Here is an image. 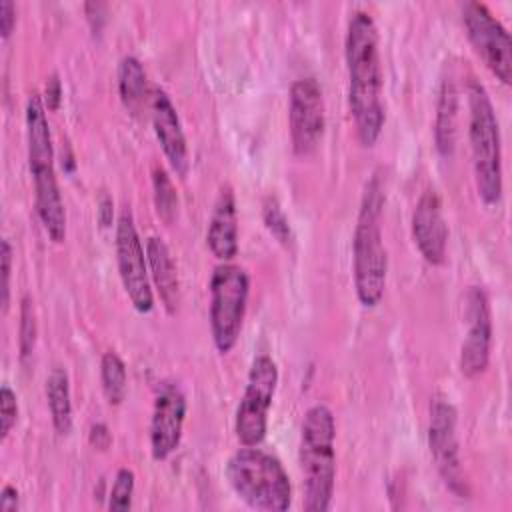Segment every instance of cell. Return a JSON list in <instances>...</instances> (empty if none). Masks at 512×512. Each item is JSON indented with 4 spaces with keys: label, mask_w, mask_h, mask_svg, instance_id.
Here are the masks:
<instances>
[{
    "label": "cell",
    "mask_w": 512,
    "mask_h": 512,
    "mask_svg": "<svg viewBox=\"0 0 512 512\" xmlns=\"http://www.w3.org/2000/svg\"><path fill=\"white\" fill-rule=\"evenodd\" d=\"M344 58L348 70V106L362 146H374L382 134L386 112L382 102V64L378 50V28L370 12L354 10L344 36Z\"/></svg>",
    "instance_id": "obj_1"
},
{
    "label": "cell",
    "mask_w": 512,
    "mask_h": 512,
    "mask_svg": "<svg viewBox=\"0 0 512 512\" xmlns=\"http://www.w3.org/2000/svg\"><path fill=\"white\" fill-rule=\"evenodd\" d=\"M336 420L326 404L306 410L300 426L298 462L302 472L306 512H326L334 496L336 480Z\"/></svg>",
    "instance_id": "obj_2"
},
{
    "label": "cell",
    "mask_w": 512,
    "mask_h": 512,
    "mask_svg": "<svg viewBox=\"0 0 512 512\" xmlns=\"http://www.w3.org/2000/svg\"><path fill=\"white\" fill-rule=\"evenodd\" d=\"M382 182L374 176L364 190L354 236H352V274L354 290L362 306L374 308L380 304L386 290L388 254L382 240Z\"/></svg>",
    "instance_id": "obj_3"
},
{
    "label": "cell",
    "mask_w": 512,
    "mask_h": 512,
    "mask_svg": "<svg viewBox=\"0 0 512 512\" xmlns=\"http://www.w3.org/2000/svg\"><path fill=\"white\" fill-rule=\"evenodd\" d=\"M226 480L234 494L252 510L284 512L292 502V484L282 462L256 448H238L226 462Z\"/></svg>",
    "instance_id": "obj_4"
},
{
    "label": "cell",
    "mask_w": 512,
    "mask_h": 512,
    "mask_svg": "<svg viewBox=\"0 0 512 512\" xmlns=\"http://www.w3.org/2000/svg\"><path fill=\"white\" fill-rule=\"evenodd\" d=\"M468 140L478 196L486 206L502 198V144L498 118L486 88L472 78L468 82Z\"/></svg>",
    "instance_id": "obj_5"
},
{
    "label": "cell",
    "mask_w": 512,
    "mask_h": 512,
    "mask_svg": "<svg viewBox=\"0 0 512 512\" xmlns=\"http://www.w3.org/2000/svg\"><path fill=\"white\" fill-rule=\"evenodd\" d=\"M208 290L212 340L220 354H228L242 332L250 294V276L242 266L220 262L212 270Z\"/></svg>",
    "instance_id": "obj_6"
},
{
    "label": "cell",
    "mask_w": 512,
    "mask_h": 512,
    "mask_svg": "<svg viewBox=\"0 0 512 512\" xmlns=\"http://www.w3.org/2000/svg\"><path fill=\"white\" fill-rule=\"evenodd\" d=\"M278 386V366L268 354H258L248 370L244 394L234 416V432L240 444L258 446L268 432V412Z\"/></svg>",
    "instance_id": "obj_7"
},
{
    "label": "cell",
    "mask_w": 512,
    "mask_h": 512,
    "mask_svg": "<svg viewBox=\"0 0 512 512\" xmlns=\"http://www.w3.org/2000/svg\"><path fill=\"white\" fill-rule=\"evenodd\" d=\"M114 250L120 282L136 312L148 314L154 308V294L150 286V270L146 260V248L136 230L134 216L124 208L116 220Z\"/></svg>",
    "instance_id": "obj_8"
},
{
    "label": "cell",
    "mask_w": 512,
    "mask_h": 512,
    "mask_svg": "<svg viewBox=\"0 0 512 512\" xmlns=\"http://www.w3.org/2000/svg\"><path fill=\"white\" fill-rule=\"evenodd\" d=\"M462 24L466 36L488 66V70L502 82H512V40L504 24L482 2H466L462 6Z\"/></svg>",
    "instance_id": "obj_9"
},
{
    "label": "cell",
    "mask_w": 512,
    "mask_h": 512,
    "mask_svg": "<svg viewBox=\"0 0 512 512\" xmlns=\"http://www.w3.org/2000/svg\"><path fill=\"white\" fill-rule=\"evenodd\" d=\"M288 128L294 154L308 156L318 148L326 128V106L316 78L306 76L292 82L288 96Z\"/></svg>",
    "instance_id": "obj_10"
},
{
    "label": "cell",
    "mask_w": 512,
    "mask_h": 512,
    "mask_svg": "<svg viewBox=\"0 0 512 512\" xmlns=\"http://www.w3.org/2000/svg\"><path fill=\"white\" fill-rule=\"evenodd\" d=\"M456 408L446 398H434L430 402V422H428V446L436 468L446 482V486L458 494H466L458 438H456Z\"/></svg>",
    "instance_id": "obj_11"
},
{
    "label": "cell",
    "mask_w": 512,
    "mask_h": 512,
    "mask_svg": "<svg viewBox=\"0 0 512 512\" xmlns=\"http://www.w3.org/2000/svg\"><path fill=\"white\" fill-rule=\"evenodd\" d=\"M468 330L460 346V370L468 378H476L488 368L492 346V314L486 292L480 286H470L466 292Z\"/></svg>",
    "instance_id": "obj_12"
},
{
    "label": "cell",
    "mask_w": 512,
    "mask_h": 512,
    "mask_svg": "<svg viewBox=\"0 0 512 512\" xmlns=\"http://www.w3.org/2000/svg\"><path fill=\"white\" fill-rule=\"evenodd\" d=\"M186 420V396L174 382H162L154 396L150 416V452L154 460H166L182 440Z\"/></svg>",
    "instance_id": "obj_13"
},
{
    "label": "cell",
    "mask_w": 512,
    "mask_h": 512,
    "mask_svg": "<svg viewBox=\"0 0 512 512\" xmlns=\"http://www.w3.org/2000/svg\"><path fill=\"white\" fill-rule=\"evenodd\" d=\"M150 110H152L154 134L160 142V148L172 172L184 180L190 172V152H188V142H186L180 116L170 96L166 94V90L154 88L150 98Z\"/></svg>",
    "instance_id": "obj_14"
},
{
    "label": "cell",
    "mask_w": 512,
    "mask_h": 512,
    "mask_svg": "<svg viewBox=\"0 0 512 512\" xmlns=\"http://www.w3.org/2000/svg\"><path fill=\"white\" fill-rule=\"evenodd\" d=\"M412 238L422 258L434 266L446 258L448 226L442 214V200L436 190H424L412 212Z\"/></svg>",
    "instance_id": "obj_15"
},
{
    "label": "cell",
    "mask_w": 512,
    "mask_h": 512,
    "mask_svg": "<svg viewBox=\"0 0 512 512\" xmlns=\"http://www.w3.org/2000/svg\"><path fill=\"white\" fill-rule=\"evenodd\" d=\"M206 244L220 262H230L238 254V210L234 192L228 184L220 188L214 202L206 230Z\"/></svg>",
    "instance_id": "obj_16"
},
{
    "label": "cell",
    "mask_w": 512,
    "mask_h": 512,
    "mask_svg": "<svg viewBox=\"0 0 512 512\" xmlns=\"http://www.w3.org/2000/svg\"><path fill=\"white\" fill-rule=\"evenodd\" d=\"M34 182V208L48 238L56 244L66 238V210L56 180V170H42L32 174Z\"/></svg>",
    "instance_id": "obj_17"
},
{
    "label": "cell",
    "mask_w": 512,
    "mask_h": 512,
    "mask_svg": "<svg viewBox=\"0 0 512 512\" xmlns=\"http://www.w3.org/2000/svg\"><path fill=\"white\" fill-rule=\"evenodd\" d=\"M26 142H28V168L30 174L54 168V148L50 124L46 118V106L40 94L32 92L26 100Z\"/></svg>",
    "instance_id": "obj_18"
},
{
    "label": "cell",
    "mask_w": 512,
    "mask_h": 512,
    "mask_svg": "<svg viewBox=\"0 0 512 512\" xmlns=\"http://www.w3.org/2000/svg\"><path fill=\"white\" fill-rule=\"evenodd\" d=\"M146 260L150 270V280L154 282L158 296L168 314H174L180 304V280L174 258L166 242L158 236L146 240Z\"/></svg>",
    "instance_id": "obj_19"
},
{
    "label": "cell",
    "mask_w": 512,
    "mask_h": 512,
    "mask_svg": "<svg viewBox=\"0 0 512 512\" xmlns=\"http://www.w3.org/2000/svg\"><path fill=\"white\" fill-rule=\"evenodd\" d=\"M456 120H458V92L452 78H444L434 118V142L440 156L450 158L456 144Z\"/></svg>",
    "instance_id": "obj_20"
},
{
    "label": "cell",
    "mask_w": 512,
    "mask_h": 512,
    "mask_svg": "<svg viewBox=\"0 0 512 512\" xmlns=\"http://www.w3.org/2000/svg\"><path fill=\"white\" fill-rule=\"evenodd\" d=\"M46 402H48L54 430L66 436L72 430V396H70V380L64 368H54L48 374Z\"/></svg>",
    "instance_id": "obj_21"
},
{
    "label": "cell",
    "mask_w": 512,
    "mask_h": 512,
    "mask_svg": "<svg viewBox=\"0 0 512 512\" xmlns=\"http://www.w3.org/2000/svg\"><path fill=\"white\" fill-rule=\"evenodd\" d=\"M118 94L126 110L132 114L142 112L148 96V82L142 62L132 54L124 56L118 64Z\"/></svg>",
    "instance_id": "obj_22"
},
{
    "label": "cell",
    "mask_w": 512,
    "mask_h": 512,
    "mask_svg": "<svg viewBox=\"0 0 512 512\" xmlns=\"http://www.w3.org/2000/svg\"><path fill=\"white\" fill-rule=\"evenodd\" d=\"M100 382H102V390H104L106 400L114 406L122 404V400L126 398L128 374H126L124 360L114 350H108V352L102 354Z\"/></svg>",
    "instance_id": "obj_23"
},
{
    "label": "cell",
    "mask_w": 512,
    "mask_h": 512,
    "mask_svg": "<svg viewBox=\"0 0 512 512\" xmlns=\"http://www.w3.org/2000/svg\"><path fill=\"white\" fill-rule=\"evenodd\" d=\"M152 190H154V204H156L158 216L166 224H172L178 214V194L168 172L162 166H154L152 170Z\"/></svg>",
    "instance_id": "obj_24"
},
{
    "label": "cell",
    "mask_w": 512,
    "mask_h": 512,
    "mask_svg": "<svg viewBox=\"0 0 512 512\" xmlns=\"http://www.w3.org/2000/svg\"><path fill=\"white\" fill-rule=\"evenodd\" d=\"M36 336H38V324H36L34 300L30 294H24L20 300V324H18V350H20L22 362L32 356L36 348Z\"/></svg>",
    "instance_id": "obj_25"
},
{
    "label": "cell",
    "mask_w": 512,
    "mask_h": 512,
    "mask_svg": "<svg viewBox=\"0 0 512 512\" xmlns=\"http://www.w3.org/2000/svg\"><path fill=\"white\" fill-rule=\"evenodd\" d=\"M136 476L130 468H120L114 476L112 488L108 492V510H130L134 498Z\"/></svg>",
    "instance_id": "obj_26"
},
{
    "label": "cell",
    "mask_w": 512,
    "mask_h": 512,
    "mask_svg": "<svg viewBox=\"0 0 512 512\" xmlns=\"http://www.w3.org/2000/svg\"><path fill=\"white\" fill-rule=\"evenodd\" d=\"M264 224L266 228L270 230V234L282 242V244H288L292 240V232H290V224H288V218L284 216V212L280 210L278 202L274 198H268L266 204H264Z\"/></svg>",
    "instance_id": "obj_27"
},
{
    "label": "cell",
    "mask_w": 512,
    "mask_h": 512,
    "mask_svg": "<svg viewBox=\"0 0 512 512\" xmlns=\"http://www.w3.org/2000/svg\"><path fill=\"white\" fill-rule=\"evenodd\" d=\"M16 420H18L16 394L8 384H2V388H0V438H2V442L8 438Z\"/></svg>",
    "instance_id": "obj_28"
},
{
    "label": "cell",
    "mask_w": 512,
    "mask_h": 512,
    "mask_svg": "<svg viewBox=\"0 0 512 512\" xmlns=\"http://www.w3.org/2000/svg\"><path fill=\"white\" fill-rule=\"evenodd\" d=\"M0 266H2V312H8L10 304V274H12V246L4 238L0 244Z\"/></svg>",
    "instance_id": "obj_29"
},
{
    "label": "cell",
    "mask_w": 512,
    "mask_h": 512,
    "mask_svg": "<svg viewBox=\"0 0 512 512\" xmlns=\"http://www.w3.org/2000/svg\"><path fill=\"white\" fill-rule=\"evenodd\" d=\"M60 100H62V82H60V76L56 72H52L46 78V86H44V106H46V110H58Z\"/></svg>",
    "instance_id": "obj_30"
},
{
    "label": "cell",
    "mask_w": 512,
    "mask_h": 512,
    "mask_svg": "<svg viewBox=\"0 0 512 512\" xmlns=\"http://www.w3.org/2000/svg\"><path fill=\"white\" fill-rule=\"evenodd\" d=\"M16 24V6L12 0H0V34L6 40Z\"/></svg>",
    "instance_id": "obj_31"
},
{
    "label": "cell",
    "mask_w": 512,
    "mask_h": 512,
    "mask_svg": "<svg viewBox=\"0 0 512 512\" xmlns=\"http://www.w3.org/2000/svg\"><path fill=\"white\" fill-rule=\"evenodd\" d=\"M88 442L90 446H94L96 450H106L110 448L112 444V434L108 430V426L104 422H96L90 426V432H88Z\"/></svg>",
    "instance_id": "obj_32"
},
{
    "label": "cell",
    "mask_w": 512,
    "mask_h": 512,
    "mask_svg": "<svg viewBox=\"0 0 512 512\" xmlns=\"http://www.w3.org/2000/svg\"><path fill=\"white\" fill-rule=\"evenodd\" d=\"M96 218L100 222L102 228H108L112 226V220H114V202L108 194H100L98 198V204H96Z\"/></svg>",
    "instance_id": "obj_33"
},
{
    "label": "cell",
    "mask_w": 512,
    "mask_h": 512,
    "mask_svg": "<svg viewBox=\"0 0 512 512\" xmlns=\"http://www.w3.org/2000/svg\"><path fill=\"white\" fill-rule=\"evenodd\" d=\"M18 508V490L12 484H6L0 492V510L14 512Z\"/></svg>",
    "instance_id": "obj_34"
}]
</instances>
